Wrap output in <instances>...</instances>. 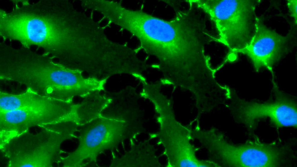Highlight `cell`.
Listing matches in <instances>:
<instances>
[{"label":"cell","instance_id":"cell-10","mask_svg":"<svg viewBox=\"0 0 297 167\" xmlns=\"http://www.w3.org/2000/svg\"><path fill=\"white\" fill-rule=\"evenodd\" d=\"M237 112L240 120L249 127H253L257 121L265 118H269L278 127L297 126L296 108L292 102L287 100L262 103L242 100Z\"/></svg>","mask_w":297,"mask_h":167},{"label":"cell","instance_id":"cell-8","mask_svg":"<svg viewBox=\"0 0 297 167\" xmlns=\"http://www.w3.org/2000/svg\"><path fill=\"white\" fill-rule=\"evenodd\" d=\"M78 104L59 100L10 111L0 112V147L32 127L55 123L74 114Z\"/></svg>","mask_w":297,"mask_h":167},{"label":"cell","instance_id":"cell-3","mask_svg":"<svg viewBox=\"0 0 297 167\" xmlns=\"http://www.w3.org/2000/svg\"><path fill=\"white\" fill-rule=\"evenodd\" d=\"M12 9L0 10V34L3 40L36 46L53 58H59L68 45L67 8L58 0L13 1Z\"/></svg>","mask_w":297,"mask_h":167},{"label":"cell","instance_id":"cell-9","mask_svg":"<svg viewBox=\"0 0 297 167\" xmlns=\"http://www.w3.org/2000/svg\"><path fill=\"white\" fill-rule=\"evenodd\" d=\"M289 39L288 37L267 27L257 17L255 31L251 41L236 53L248 56L256 71L265 68L273 77V66L287 51Z\"/></svg>","mask_w":297,"mask_h":167},{"label":"cell","instance_id":"cell-5","mask_svg":"<svg viewBox=\"0 0 297 167\" xmlns=\"http://www.w3.org/2000/svg\"><path fill=\"white\" fill-rule=\"evenodd\" d=\"M209 16L222 42L233 52L245 47L254 33L256 1L195 0Z\"/></svg>","mask_w":297,"mask_h":167},{"label":"cell","instance_id":"cell-14","mask_svg":"<svg viewBox=\"0 0 297 167\" xmlns=\"http://www.w3.org/2000/svg\"><path fill=\"white\" fill-rule=\"evenodd\" d=\"M152 67L154 68H159V66L158 65H152Z\"/></svg>","mask_w":297,"mask_h":167},{"label":"cell","instance_id":"cell-12","mask_svg":"<svg viewBox=\"0 0 297 167\" xmlns=\"http://www.w3.org/2000/svg\"><path fill=\"white\" fill-rule=\"evenodd\" d=\"M297 0H288L287 1V5L291 16L294 19L296 23L297 24Z\"/></svg>","mask_w":297,"mask_h":167},{"label":"cell","instance_id":"cell-7","mask_svg":"<svg viewBox=\"0 0 297 167\" xmlns=\"http://www.w3.org/2000/svg\"><path fill=\"white\" fill-rule=\"evenodd\" d=\"M207 151L211 160L220 166L276 167L280 164L282 156L272 145L251 141L235 145L220 132L209 139Z\"/></svg>","mask_w":297,"mask_h":167},{"label":"cell","instance_id":"cell-15","mask_svg":"<svg viewBox=\"0 0 297 167\" xmlns=\"http://www.w3.org/2000/svg\"><path fill=\"white\" fill-rule=\"evenodd\" d=\"M141 95L142 96H146V94L144 93H141Z\"/></svg>","mask_w":297,"mask_h":167},{"label":"cell","instance_id":"cell-2","mask_svg":"<svg viewBox=\"0 0 297 167\" xmlns=\"http://www.w3.org/2000/svg\"><path fill=\"white\" fill-rule=\"evenodd\" d=\"M30 48L4 45L0 54V77L23 84L43 96L69 103L85 98L93 90V80L82 71L56 62Z\"/></svg>","mask_w":297,"mask_h":167},{"label":"cell","instance_id":"cell-11","mask_svg":"<svg viewBox=\"0 0 297 167\" xmlns=\"http://www.w3.org/2000/svg\"><path fill=\"white\" fill-rule=\"evenodd\" d=\"M56 99L43 96L30 88L21 94L0 93V112L10 111L45 104Z\"/></svg>","mask_w":297,"mask_h":167},{"label":"cell","instance_id":"cell-6","mask_svg":"<svg viewBox=\"0 0 297 167\" xmlns=\"http://www.w3.org/2000/svg\"><path fill=\"white\" fill-rule=\"evenodd\" d=\"M121 121L101 115L80 126L79 142L77 148L62 158V166H87L96 162L98 156L113 150L121 138Z\"/></svg>","mask_w":297,"mask_h":167},{"label":"cell","instance_id":"cell-13","mask_svg":"<svg viewBox=\"0 0 297 167\" xmlns=\"http://www.w3.org/2000/svg\"><path fill=\"white\" fill-rule=\"evenodd\" d=\"M161 81L163 84H171L172 83L170 81L167 80H163Z\"/></svg>","mask_w":297,"mask_h":167},{"label":"cell","instance_id":"cell-1","mask_svg":"<svg viewBox=\"0 0 297 167\" xmlns=\"http://www.w3.org/2000/svg\"><path fill=\"white\" fill-rule=\"evenodd\" d=\"M174 9V17L167 20L120 6L115 23L136 37L147 53L164 62L188 66L204 55L213 36L207 19L195 3Z\"/></svg>","mask_w":297,"mask_h":167},{"label":"cell","instance_id":"cell-4","mask_svg":"<svg viewBox=\"0 0 297 167\" xmlns=\"http://www.w3.org/2000/svg\"><path fill=\"white\" fill-rule=\"evenodd\" d=\"M80 125L75 118L43 125L35 132L27 131L0 148L7 166L53 167L61 161V146L75 137Z\"/></svg>","mask_w":297,"mask_h":167}]
</instances>
